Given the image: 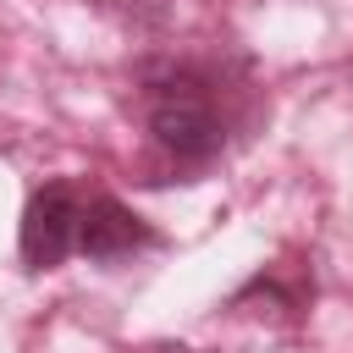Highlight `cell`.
<instances>
[{"label": "cell", "mask_w": 353, "mask_h": 353, "mask_svg": "<svg viewBox=\"0 0 353 353\" xmlns=\"http://www.w3.org/2000/svg\"><path fill=\"white\" fill-rule=\"evenodd\" d=\"M149 132L176 160H210L221 149V116L199 77L176 72L160 88H149Z\"/></svg>", "instance_id": "1"}, {"label": "cell", "mask_w": 353, "mask_h": 353, "mask_svg": "<svg viewBox=\"0 0 353 353\" xmlns=\"http://www.w3.org/2000/svg\"><path fill=\"white\" fill-rule=\"evenodd\" d=\"M77 221H83V204L72 199L66 182L55 188H39L22 210V259L33 270H50L61 265L72 248H77Z\"/></svg>", "instance_id": "2"}, {"label": "cell", "mask_w": 353, "mask_h": 353, "mask_svg": "<svg viewBox=\"0 0 353 353\" xmlns=\"http://www.w3.org/2000/svg\"><path fill=\"white\" fill-rule=\"evenodd\" d=\"M149 243H154V232H149L121 199H94V204L83 210V221H77V248H83L88 259H99V265L127 259V254H138V248H149Z\"/></svg>", "instance_id": "3"}]
</instances>
